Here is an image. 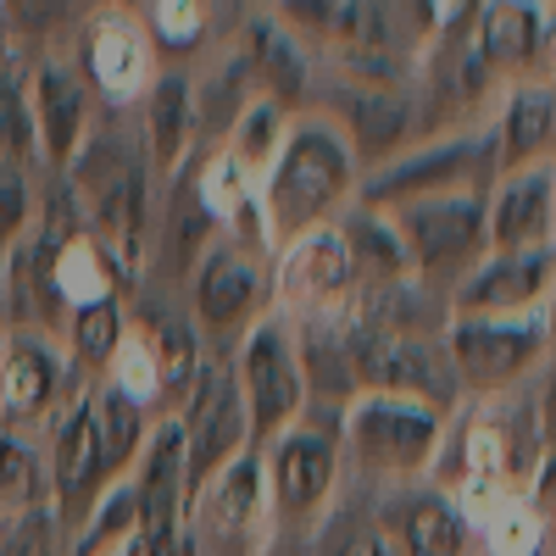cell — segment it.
Wrapping results in <instances>:
<instances>
[{
	"label": "cell",
	"mask_w": 556,
	"mask_h": 556,
	"mask_svg": "<svg viewBox=\"0 0 556 556\" xmlns=\"http://www.w3.org/2000/svg\"><path fill=\"white\" fill-rule=\"evenodd\" d=\"M340 451H351L367 473L412 479L445 451V406L362 390L340 406Z\"/></svg>",
	"instance_id": "obj_2"
},
{
	"label": "cell",
	"mask_w": 556,
	"mask_h": 556,
	"mask_svg": "<svg viewBox=\"0 0 556 556\" xmlns=\"http://www.w3.org/2000/svg\"><path fill=\"white\" fill-rule=\"evenodd\" d=\"M473 56L484 73H523L556 34L551 7H529V0H495V7H473Z\"/></svg>",
	"instance_id": "obj_22"
},
{
	"label": "cell",
	"mask_w": 556,
	"mask_h": 556,
	"mask_svg": "<svg viewBox=\"0 0 556 556\" xmlns=\"http://www.w3.org/2000/svg\"><path fill=\"white\" fill-rule=\"evenodd\" d=\"M356 151L351 134L334 117H295L285 156L273 162L267 184H262V206H267V228L273 245H285L306 228H323L345 212V201L356 195Z\"/></svg>",
	"instance_id": "obj_1"
},
{
	"label": "cell",
	"mask_w": 556,
	"mask_h": 556,
	"mask_svg": "<svg viewBox=\"0 0 556 556\" xmlns=\"http://www.w3.org/2000/svg\"><path fill=\"white\" fill-rule=\"evenodd\" d=\"M384 534L401 556H473L468 506L445 490H401L384 506Z\"/></svg>",
	"instance_id": "obj_20"
},
{
	"label": "cell",
	"mask_w": 556,
	"mask_h": 556,
	"mask_svg": "<svg viewBox=\"0 0 556 556\" xmlns=\"http://www.w3.org/2000/svg\"><path fill=\"white\" fill-rule=\"evenodd\" d=\"M495 178L501 173H495L490 134H445V139L417 146V151H395L374 173H362L356 206L395 212V206L429 201V195H451V190H490Z\"/></svg>",
	"instance_id": "obj_4"
},
{
	"label": "cell",
	"mask_w": 556,
	"mask_h": 556,
	"mask_svg": "<svg viewBox=\"0 0 556 556\" xmlns=\"http://www.w3.org/2000/svg\"><path fill=\"white\" fill-rule=\"evenodd\" d=\"M173 424L184 440V473H190V501H195L228 462H240L251 451V417L240 401L235 362H206Z\"/></svg>",
	"instance_id": "obj_9"
},
{
	"label": "cell",
	"mask_w": 556,
	"mask_h": 556,
	"mask_svg": "<svg viewBox=\"0 0 556 556\" xmlns=\"http://www.w3.org/2000/svg\"><path fill=\"white\" fill-rule=\"evenodd\" d=\"M290 128H295L290 106H278V101L256 96V101H245V106L235 112V123H228V139H223V151H228V162H235L245 178L267 184L273 162L285 156V146H290Z\"/></svg>",
	"instance_id": "obj_26"
},
{
	"label": "cell",
	"mask_w": 556,
	"mask_h": 556,
	"mask_svg": "<svg viewBox=\"0 0 556 556\" xmlns=\"http://www.w3.org/2000/svg\"><path fill=\"white\" fill-rule=\"evenodd\" d=\"M51 290L62 301V312H84V306H101V301H117L123 290V267L117 256L96 240V235H56V251H51Z\"/></svg>",
	"instance_id": "obj_25"
},
{
	"label": "cell",
	"mask_w": 556,
	"mask_h": 556,
	"mask_svg": "<svg viewBox=\"0 0 556 556\" xmlns=\"http://www.w3.org/2000/svg\"><path fill=\"white\" fill-rule=\"evenodd\" d=\"M540 317H545V340H551V351H556V278H551V295H545Z\"/></svg>",
	"instance_id": "obj_39"
},
{
	"label": "cell",
	"mask_w": 556,
	"mask_h": 556,
	"mask_svg": "<svg viewBox=\"0 0 556 556\" xmlns=\"http://www.w3.org/2000/svg\"><path fill=\"white\" fill-rule=\"evenodd\" d=\"M273 495L262 451L251 445L190 501V540L195 556H267L273 545Z\"/></svg>",
	"instance_id": "obj_6"
},
{
	"label": "cell",
	"mask_w": 556,
	"mask_h": 556,
	"mask_svg": "<svg viewBox=\"0 0 556 556\" xmlns=\"http://www.w3.org/2000/svg\"><path fill=\"white\" fill-rule=\"evenodd\" d=\"M235 379H240V401H245V417H251V445L256 451L273 445L285 429H295L306 417V406H312L295 329L278 312L256 317L251 329L240 334Z\"/></svg>",
	"instance_id": "obj_3"
},
{
	"label": "cell",
	"mask_w": 556,
	"mask_h": 556,
	"mask_svg": "<svg viewBox=\"0 0 556 556\" xmlns=\"http://www.w3.org/2000/svg\"><path fill=\"white\" fill-rule=\"evenodd\" d=\"M529 513L540 529L556 534V451H540L534 462V479H529Z\"/></svg>",
	"instance_id": "obj_36"
},
{
	"label": "cell",
	"mask_w": 556,
	"mask_h": 556,
	"mask_svg": "<svg viewBox=\"0 0 556 556\" xmlns=\"http://www.w3.org/2000/svg\"><path fill=\"white\" fill-rule=\"evenodd\" d=\"M334 556H395V545H390L379 529H356V534H351Z\"/></svg>",
	"instance_id": "obj_38"
},
{
	"label": "cell",
	"mask_w": 556,
	"mask_h": 556,
	"mask_svg": "<svg viewBox=\"0 0 556 556\" xmlns=\"http://www.w3.org/2000/svg\"><path fill=\"white\" fill-rule=\"evenodd\" d=\"M490 146H495V173L545 167V156L556 151V89L545 78H518L501 96Z\"/></svg>",
	"instance_id": "obj_21"
},
{
	"label": "cell",
	"mask_w": 556,
	"mask_h": 556,
	"mask_svg": "<svg viewBox=\"0 0 556 556\" xmlns=\"http://www.w3.org/2000/svg\"><path fill=\"white\" fill-rule=\"evenodd\" d=\"M551 278H556V251H523V256L490 251L451 290V317H529L545 306Z\"/></svg>",
	"instance_id": "obj_15"
},
{
	"label": "cell",
	"mask_w": 556,
	"mask_h": 556,
	"mask_svg": "<svg viewBox=\"0 0 556 556\" xmlns=\"http://www.w3.org/2000/svg\"><path fill=\"white\" fill-rule=\"evenodd\" d=\"M0 340H7V334H0Z\"/></svg>",
	"instance_id": "obj_42"
},
{
	"label": "cell",
	"mask_w": 556,
	"mask_h": 556,
	"mask_svg": "<svg viewBox=\"0 0 556 556\" xmlns=\"http://www.w3.org/2000/svg\"><path fill=\"white\" fill-rule=\"evenodd\" d=\"M484 235L495 256L556 251V206H551V167L501 173L484 201Z\"/></svg>",
	"instance_id": "obj_18"
},
{
	"label": "cell",
	"mask_w": 556,
	"mask_h": 556,
	"mask_svg": "<svg viewBox=\"0 0 556 556\" xmlns=\"http://www.w3.org/2000/svg\"><path fill=\"white\" fill-rule=\"evenodd\" d=\"M551 167V206H556V162H545Z\"/></svg>",
	"instance_id": "obj_41"
},
{
	"label": "cell",
	"mask_w": 556,
	"mask_h": 556,
	"mask_svg": "<svg viewBox=\"0 0 556 556\" xmlns=\"http://www.w3.org/2000/svg\"><path fill=\"white\" fill-rule=\"evenodd\" d=\"M484 201H490V190H451V195H429V201H412V206L390 212L401 240H406L417 290H429V285L456 290L490 256Z\"/></svg>",
	"instance_id": "obj_5"
},
{
	"label": "cell",
	"mask_w": 556,
	"mask_h": 556,
	"mask_svg": "<svg viewBox=\"0 0 556 556\" xmlns=\"http://www.w3.org/2000/svg\"><path fill=\"white\" fill-rule=\"evenodd\" d=\"M0 162H39V146H34V112H28V84L0 67Z\"/></svg>",
	"instance_id": "obj_33"
},
{
	"label": "cell",
	"mask_w": 556,
	"mask_h": 556,
	"mask_svg": "<svg viewBox=\"0 0 556 556\" xmlns=\"http://www.w3.org/2000/svg\"><path fill=\"white\" fill-rule=\"evenodd\" d=\"M139 340L151 345V356H156V374H162V390H167V401H178L184 406V395L195 390V379H201V367H206V351H201V329L190 317H173V312H146L139 317V329H134Z\"/></svg>",
	"instance_id": "obj_27"
},
{
	"label": "cell",
	"mask_w": 556,
	"mask_h": 556,
	"mask_svg": "<svg viewBox=\"0 0 556 556\" xmlns=\"http://www.w3.org/2000/svg\"><path fill=\"white\" fill-rule=\"evenodd\" d=\"M67 356L45 334H12L0 340V417L7 424H39L51 417L67 390Z\"/></svg>",
	"instance_id": "obj_19"
},
{
	"label": "cell",
	"mask_w": 556,
	"mask_h": 556,
	"mask_svg": "<svg viewBox=\"0 0 556 556\" xmlns=\"http://www.w3.org/2000/svg\"><path fill=\"white\" fill-rule=\"evenodd\" d=\"M106 384H112L117 395H128L134 406H146V412L167 401L162 374H156V356H151V345L139 340V334H128V340H123V351L112 356V367H106Z\"/></svg>",
	"instance_id": "obj_34"
},
{
	"label": "cell",
	"mask_w": 556,
	"mask_h": 556,
	"mask_svg": "<svg viewBox=\"0 0 556 556\" xmlns=\"http://www.w3.org/2000/svg\"><path fill=\"white\" fill-rule=\"evenodd\" d=\"M245 51H251V67H256V78H262V96H267V101H278V106L301 101V89H306V51H301V39L278 23L273 12L251 17Z\"/></svg>",
	"instance_id": "obj_28"
},
{
	"label": "cell",
	"mask_w": 556,
	"mask_h": 556,
	"mask_svg": "<svg viewBox=\"0 0 556 556\" xmlns=\"http://www.w3.org/2000/svg\"><path fill=\"white\" fill-rule=\"evenodd\" d=\"M190 195L206 212V223L217 228V240L240 245L251 256H273L278 251L273 245V228H267V206H262V184L245 178L235 162H228L223 146L190 173Z\"/></svg>",
	"instance_id": "obj_17"
},
{
	"label": "cell",
	"mask_w": 556,
	"mask_h": 556,
	"mask_svg": "<svg viewBox=\"0 0 556 556\" xmlns=\"http://www.w3.org/2000/svg\"><path fill=\"white\" fill-rule=\"evenodd\" d=\"M340 223V235H345V251H351V267H356V285L362 295L367 290H406L417 285L412 278V256H406V240H401V228L390 212H374V206H351L334 217Z\"/></svg>",
	"instance_id": "obj_23"
},
{
	"label": "cell",
	"mask_w": 556,
	"mask_h": 556,
	"mask_svg": "<svg viewBox=\"0 0 556 556\" xmlns=\"http://www.w3.org/2000/svg\"><path fill=\"white\" fill-rule=\"evenodd\" d=\"M156 78H162L156 45H151L146 23H139V12H101L84 28V84L106 106L146 101Z\"/></svg>",
	"instance_id": "obj_13"
},
{
	"label": "cell",
	"mask_w": 556,
	"mask_h": 556,
	"mask_svg": "<svg viewBox=\"0 0 556 556\" xmlns=\"http://www.w3.org/2000/svg\"><path fill=\"white\" fill-rule=\"evenodd\" d=\"M273 301L306 323H340L356 312L362 285H356L340 223L306 228V235L273 251Z\"/></svg>",
	"instance_id": "obj_8"
},
{
	"label": "cell",
	"mask_w": 556,
	"mask_h": 556,
	"mask_svg": "<svg viewBox=\"0 0 556 556\" xmlns=\"http://www.w3.org/2000/svg\"><path fill=\"white\" fill-rule=\"evenodd\" d=\"M134 513H139V556H195L190 540V473H184L178 424L151 429L146 456L134 462Z\"/></svg>",
	"instance_id": "obj_10"
},
{
	"label": "cell",
	"mask_w": 556,
	"mask_h": 556,
	"mask_svg": "<svg viewBox=\"0 0 556 556\" xmlns=\"http://www.w3.org/2000/svg\"><path fill=\"white\" fill-rule=\"evenodd\" d=\"M273 518H317L340 484V424H312L301 417L273 445H262Z\"/></svg>",
	"instance_id": "obj_11"
},
{
	"label": "cell",
	"mask_w": 556,
	"mask_h": 556,
	"mask_svg": "<svg viewBox=\"0 0 556 556\" xmlns=\"http://www.w3.org/2000/svg\"><path fill=\"white\" fill-rule=\"evenodd\" d=\"M34 235V190H28V167L0 162V256L17 251Z\"/></svg>",
	"instance_id": "obj_35"
},
{
	"label": "cell",
	"mask_w": 556,
	"mask_h": 556,
	"mask_svg": "<svg viewBox=\"0 0 556 556\" xmlns=\"http://www.w3.org/2000/svg\"><path fill=\"white\" fill-rule=\"evenodd\" d=\"M139 106H146V112H139V146H146V156H151L156 173H173L178 178V167L190 162L195 117H201L190 78H184V73H162Z\"/></svg>",
	"instance_id": "obj_24"
},
{
	"label": "cell",
	"mask_w": 556,
	"mask_h": 556,
	"mask_svg": "<svg viewBox=\"0 0 556 556\" xmlns=\"http://www.w3.org/2000/svg\"><path fill=\"white\" fill-rule=\"evenodd\" d=\"M28 112H34L39 162L67 173L89 146V84H84V73H73L67 62H34Z\"/></svg>",
	"instance_id": "obj_16"
},
{
	"label": "cell",
	"mask_w": 556,
	"mask_h": 556,
	"mask_svg": "<svg viewBox=\"0 0 556 556\" xmlns=\"http://www.w3.org/2000/svg\"><path fill=\"white\" fill-rule=\"evenodd\" d=\"M273 285L262 273V256L228 245V240H212L201 256H195V278H190V301H195V329L206 334H245L256 317H267Z\"/></svg>",
	"instance_id": "obj_12"
},
{
	"label": "cell",
	"mask_w": 556,
	"mask_h": 556,
	"mask_svg": "<svg viewBox=\"0 0 556 556\" xmlns=\"http://www.w3.org/2000/svg\"><path fill=\"white\" fill-rule=\"evenodd\" d=\"M128 340V317H123V301H101V306H84L67 317L62 329V356L73 374H106L112 356L123 351Z\"/></svg>",
	"instance_id": "obj_30"
},
{
	"label": "cell",
	"mask_w": 556,
	"mask_h": 556,
	"mask_svg": "<svg viewBox=\"0 0 556 556\" xmlns=\"http://www.w3.org/2000/svg\"><path fill=\"white\" fill-rule=\"evenodd\" d=\"M89 401H96V424H101V445H106V473L112 479H128V468L151 445V429H156L151 412L134 406L128 395H117L112 384H101Z\"/></svg>",
	"instance_id": "obj_31"
},
{
	"label": "cell",
	"mask_w": 556,
	"mask_h": 556,
	"mask_svg": "<svg viewBox=\"0 0 556 556\" xmlns=\"http://www.w3.org/2000/svg\"><path fill=\"white\" fill-rule=\"evenodd\" d=\"M56 513L51 506V462H45L23 434L0 429V523Z\"/></svg>",
	"instance_id": "obj_29"
},
{
	"label": "cell",
	"mask_w": 556,
	"mask_h": 556,
	"mask_svg": "<svg viewBox=\"0 0 556 556\" xmlns=\"http://www.w3.org/2000/svg\"><path fill=\"white\" fill-rule=\"evenodd\" d=\"M0 301H7V256H0Z\"/></svg>",
	"instance_id": "obj_40"
},
{
	"label": "cell",
	"mask_w": 556,
	"mask_h": 556,
	"mask_svg": "<svg viewBox=\"0 0 556 556\" xmlns=\"http://www.w3.org/2000/svg\"><path fill=\"white\" fill-rule=\"evenodd\" d=\"M440 351H445L451 379H462L479 395H501L534 362L551 356V340H545L540 312H529V317H445Z\"/></svg>",
	"instance_id": "obj_7"
},
{
	"label": "cell",
	"mask_w": 556,
	"mask_h": 556,
	"mask_svg": "<svg viewBox=\"0 0 556 556\" xmlns=\"http://www.w3.org/2000/svg\"><path fill=\"white\" fill-rule=\"evenodd\" d=\"M106 484H112V473H106L96 401L78 395L51 434V506L62 513V523H84L96 513V501L106 495Z\"/></svg>",
	"instance_id": "obj_14"
},
{
	"label": "cell",
	"mask_w": 556,
	"mask_h": 556,
	"mask_svg": "<svg viewBox=\"0 0 556 556\" xmlns=\"http://www.w3.org/2000/svg\"><path fill=\"white\" fill-rule=\"evenodd\" d=\"M540 451H556V351H551L545 384H540Z\"/></svg>",
	"instance_id": "obj_37"
},
{
	"label": "cell",
	"mask_w": 556,
	"mask_h": 556,
	"mask_svg": "<svg viewBox=\"0 0 556 556\" xmlns=\"http://www.w3.org/2000/svg\"><path fill=\"white\" fill-rule=\"evenodd\" d=\"M139 23H146L156 51L178 56H190L206 39V7H195V0H151V7H139Z\"/></svg>",
	"instance_id": "obj_32"
}]
</instances>
